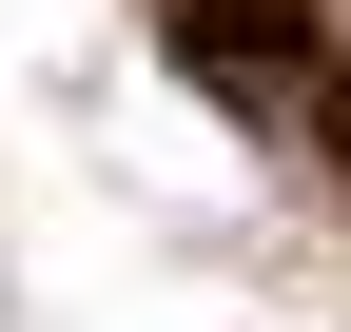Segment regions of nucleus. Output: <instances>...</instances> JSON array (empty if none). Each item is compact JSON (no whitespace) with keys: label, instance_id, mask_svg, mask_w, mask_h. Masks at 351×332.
Segmentation results:
<instances>
[{"label":"nucleus","instance_id":"f257e3e1","mask_svg":"<svg viewBox=\"0 0 351 332\" xmlns=\"http://www.w3.org/2000/svg\"><path fill=\"white\" fill-rule=\"evenodd\" d=\"M176 78L254 137H313L332 98V0H176Z\"/></svg>","mask_w":351,"mask_h":332}]
</instances>
